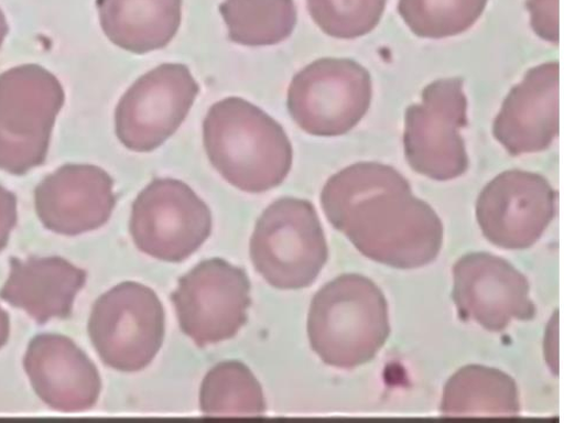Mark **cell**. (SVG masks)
<instances>
[{
	"label": "cell",
	"instance_id": "1",
	"mask_svg": "<svg viewBox=\"0 0 564 423\" xmlns=\"http://www.w3.org/2000/svg\"><path fill=\"white\" fill-rule=\"evenodd\" d=\"M321 206L333 227L379 264L420 269L433 263L441 251L438 215L389 165L358 163L341 170L322 189Z\"/></svg>",
	"mask_w": 564,
	"mask_h": 423
},
{
	"label": "cell",
	"instance_id": "2",
	"mask_svg": "<svg viewBox=\"0 0 564 423\" xmlns=\"http://www.w3.org/2000/svg\"><path fill=\"white\" fill-rule=\"evenodd\" d=\"M204 144L215 170L247 193L280 186L292 169L293 149L285 130L243 98L229 97L209 109Z\"/></svg>",
	"mask_w": 564,
	"mask_h": 423
},
{
	"label": "cell",
	"instance_id": "3",
	"mask_svg": "<svg viewBox=\"0 0 564 423\" xmlns=\"http://www.w3.org/2000/svg\"><path fill=\"white\" fill-rule=\"evenodd\" d=\"M390 334L386 295L365 275H339L312 301L310 341L327 366L349 370L368 365Z\"/></svg>",
	"mask_w": 564,
	"mask_h": 423
},
{
	"label": "cell",
	"instance_id": "4",
	"mask_svg": "<svg viewBox=\"0 0 564 423\" xmlns=\"http://www.w3.org/2000/svg\"><path fill=\"white\" fill-rule=\"evenodd\" d=\"M65 99L63 85L42 66L0 74V170L24 175L45 164Z\"/></svg>",
	"mask_w": 564,
	"mask_h": 423
},
{
	"label": "cell",
	"instance_id": "5",
	"mask_svg": "<svg viewBox=\"0 0 564 423\" xmlns=\"http://www.w3.org/2000/svg\"><path fill=\"white\" fill-rule=\"evenodd\" d=\"M250 256L259 274L279 290L310 288L328 260L316 209L307 199L282 197L257 220Z\"/></svg>",
	"mask_w": 564,
	"mask_h": 423
},
{
	"label": "cell",
	"instance_id": "6",
	"mask_svg": "<svg viewBox=\"0 0 564 423\" xmlns=\"http://www.w3.org/2000/svg\"><path fill=\"white\" fill-rule=\"evenodd\" d=\"M462 77L434 80L421 102L405 112L404 151L411 169L432 180L449 181L465 174L469 158L460 130L468 126V99Z\"/></svg>",
	"mask_w": 564,
	"mask_h": 423
},
{
	"label": "cell",
	"instance_id": "7",
	"mask_svg": "<svg viewBox=\"0 0 564 423\" xmlns=\"http://www.w3.org/2000/svg\"><path fill=\"white\" fill-rule=\"evenodd\" d=\"M88 330L105 365L137 372L150 366L163 346L165 311L151 289L123 282L95 302Z\"/></svg>",
	"mask_w": 564,
	"mask_h": 423
},
{
	"label": "cell",
	"instance_id": "8",
	"mask_svg": "<svg viewBox=\"0 0 564 423\" xmlns=\"http://www.w3.org/2000/svg\"><path fill=\"white\" fill-rule=\"evenodd\" d=\"M372 78L351 58L316 59L291 83L288 108L294 122L312 135L350 132L368 113Z\"/></svg>",
	"mask_w": 564,
	"mask_h": 423
},
{
	"label": "cell",
	"instance_id": "9",
	"mask_svg": "<svg viewBox=\"0 0 564 423\" xmlns=\"http://www.w3.org/2000/svg\"><path fill=\"white\" fill-rule=\"evenodd\" d=\"M212 228L210 209L183 181L155 178L132 206L130 231L137 248L170 263L196 252Z\"/></svg>",
	"mask_w": 564,
	"mask_h": 423
},
{
	"label": "cell",
	"instance_id": "10",
	"mask_svg": "<svg viewBox=\"0 0 564 423\" xmlns=\"http://www.w3.org/2000/svg\"><path fill=\"white\" fill-rule=\"evenodd\" d=\"M250 291L245 270L220 258L203 261L172 294L181 329L200 348L232 338L247 324Z\"/></svg>",
	"mask_w": 564,
	"mask_h": 423
},
{
	"label": "cell",
	"instance_id": "11",
	"mask_svg": "<svg viewBox=\"0 0 564 423\" xmlns=\"http://www.w3.org/2000/svg\"><path fill=\"white\" fill-rule=\"evenodd\" d=\"M198 93L199 86L185 65L164 64L141 76L116 108L120 143L134 152L163 145L184 123Z\"/></svg>",
	"mask_w": 564,
	"mask_h": 423
},
{
	"label": "cell",
	"instance_id": "12",
	"mask_svg": "<svg viewBox=\"0 0 564 423\" xmlns=\"http://www.w3.org/2000/svg\"><path fill=\"white\" fill-rule=\"evenodd\" d=\"M557 195L550 181L538 173L502 172L477 198L479 228L500 249H529L552 224Z\"/></svg>",
	"mask_w": 564,
	"mask_h": 423
},
{
	"label": "cell",
	"instance_id": "13",
	"mask_svg": "<svg viewBox=\"0 0 564 423\" xmlns=\"http://www.w3.org/2000/svg\"><path fill=\"white\" fill-rule=\"evenodd\" d=\"M453 299L462 321L499 333L512 319L531 321L536 307L530 282L508 260L488 252L463 256L453 269Z\"/></svg>",
	"mask_w": 564,
	"mask_h": 423
},
{
	"label": "cell",
	"instance_id": "14",
	"mask_svg": "<svg viewBox=\"0 0 564 423\" xmlns=\"http://www.w3.org/2000/svg\"><path fill=\"white\" fill-rule=\"evenodd\" d=\"M35 210L45 228L76 236L104 227L116 206L113 180L97 166L66 165L34 192Z\"/></svg>",
	"mask_w": 564,
	"mask_h": 423
},
{
	"label": "cell",
	"instance_id": "15",
	"mask_svg": "<svg viewBox=\"0 0 564 423\" xmlns=\"http://www.w3.org/2000/svg\"><path fill=\"white\" fill-rule=\"evenodd\" d=\"M560 64L531 68L497 115L492 133L512 156L546 151L560 133Z\"/></svg>",
	"mask_w": 564,
	"mask_h": 423
},
{
	"label": "cell",
	"instance_id": "16",
	"mask_svg": "<svg viewBox=\"0 0 564 423\" xmlns=\"http://www.w3.org/2000/svg\"><path fill=\"white\" fill-rule=\"evenodd\" d=\"M24 367L36 395L56 411L90 410L102 390L94 362L63 335L35 336L26 351Z\"/></svg>",
	"mask_w": 564,
	"mask_h": 423
},
{
	"label": "cell",
	"instance_id": "17",
	"mask_svg": "<svg viewBox=\"0 0 564 423\" xmlns=\"http://www.w3.org/2000/svg\"><path fill=\"white\" fill-rule=\"evenodd\" d=\"M87 273L62 257L11 259V273L0 291L8 304L25 311L37 324L68 318Z\"/></svg>",
	"mask_w": 564,
	"mask_h": 423
},
{
	"label": "cell",
	"instance_id": "18",
	"mask_svg": "<svg viewBox=\"0 0 564 423\" xmlns=\"http://www.w3.org/2000/svg\"><path fill=\"white\" fill-rule=\"evenodd\" d=\"M110 42L134 54L165 48L181 24L183 0H97Z\"/></svg>",
	"mask_w": 564,
	"mask_h": 423
},
{
	"label": "cell",
	"instance_id": "19",
	"mask_svg": "<svg viewBox=\"0 0 564 423\" xmlns=\"http://www.w3.org/2000/svg\"><path fill=\"white\" fill-rule=\"evenodd\" d=\"M520 398L516 380L506 372L485 366H467L447 381L440 406L441 415L518 416Z\"/></svg>",
	"mask_w": 564,
	"mask_h": 423
},
{
	"label": "cell",
	"instance_id": "20",
	"mask_svg": "<svg viewBox=\"0 0 564 423\" xmlns=\"http://www.w3.org/2000/svg\"><path fill=\"white\" fill-rule=\"evenodd\" d=\"M219 12L231 42L249 47L284 42L293 33L297 20L293 0H226Z\"/></svg>",
	"mask_w": 564,
	"mask_h": 423
},
{
	"label": "cell",
	"instance_id": "21",
	"mask_svg": "<svg viewBox=\"0 0 564 423\" xmlns=\"http://www.w3.org/2000/svg\"><path fill=\"white\" fill-rule=\"evenodd\" d=\"M207 416H261L267 402L252 371L238 360L218 362L205 377L199 392Z\"/></svg>",
	"mask_w": 564,
	"mask_h": 423
},
{
	"label": "cell",
	"instance_id": "22",
	"mask_svg": "<svg viewBox=\"0 0 564 423\" xmlns=\"http://www.w3.org/2000/svg\"><path fill=\"white\" fill-rule=\"evenodd\" d=\"M488 0H399L398 11L420 37L445 39L471 29Z\"/></svg>",
	"mask_w": 564,
	"mask_h": 423
},
{
	"label": "cell",
	"instance_id": "23",
	"mask_svg": "<svg viewBox=\"0 0 564 423\" xmlns=\"http://www.w3.org/2000/svg\"><path fill=\"white\" fill-rule=\"evenodd\" d=\"M388 0H307L315 24L326 34L351 40L372 32Z\"/></svg>",
	"mask_w": 564,
	"mask_h": 423
},
{
	"label": "cell",
	"instance_id": "24",
	"mask_svg": "<svg viewBox=\"0 0 564 423\" xmlns=\"http://www.w3.org/2000/svg\"><path fill=\"white\" fill-rule=\"evenodd\" d=\"M531 26L535 34L547 43L560 42L558 0H528Z\"/></svg>",
	"mask_w": 564,
	"mask_h": 423
},
{
	"label": "cell",
	"instance_id": "25",
	"mask_svg": "<svg viewBox=\"0 0 564 423\" xmlns=\"http://www.w3.org/2000/svg\"><path fill=\"white\" fill-rule=\"evenodd\" d=\"M17 219V197L12 192L0 186V251H3L8 246Z\"/></svg>",
	"mask_w": 564,
	"mask_h": 423
},
{
	"label": "cell",
	"instance_id": "26",
	"mask_svg": "<svg viewBox=\"0 0 564 423\" xmlns=\"http://www.w3.org/2000/svg\"><path fill=\"white\" fill-rule=\"evenodd\" d=\"M10 336V317L9 314L0 308V349H2Z\"/></svg>",
	"mask_w": 564,
	"mask_h": 423
},
{
	"label": "cell",
	"instance_id": "27",
	"mask_svg": "<svg viewBox=\"0 0 564 423\" xmlns=\"http://www.w3.org/2000/svg\"><path fill=\"white\" fill-rule=\"evenodd\" d=\"M9 33V25L7 18L2 10H0V47H2L4 40Z\"/></svg>",
	"mask_w": 564,
	"mask_h": 423
}]
</instances>
